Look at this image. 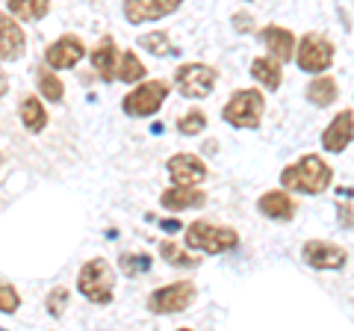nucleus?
Instances as JSON below:
<instances>
[{
  "instance_id": "nucleus-25",
  "label": "nucleus",
  "mask_w": 354,
  "mask_h": 331,
  "mask_svg": "<svg viewBox=\"0 0 354 331\" xmlns=\"http://www.w3.org/2000/svg\"><path fill=\"white\" fill-rule=\"evenodd\" d=\"M148 71H145V65H142V60L136 57L133 51H124L121 53V62H118V77L124 83H139L142 77H145Z\"/></svg>"
},
{
  "instance_id": "nucleus-28",
  "label": "nucleus",
  "mask_w": 354,
  "mask_h": 331,
  "mask_svg": "<svg viewBox=\"0 0 354 331\" xmlns=\"http://www.w3.org/2000/svg\"><path fill=\"white\" fill-rule=\"evenodd\" d=\"M151 269V258L148 255H121V272L127 278H136V275Z\"/></svg>"
},
{
  "instance_id": "nucleus-9",
  "label": "nucleus",
  "mask_w": 354,
  "mask_h": 331,
  "mask_svg": "<svg viewBox=\"0 0 354 331\" xmlns=\"http://www.w3.org/2000/svg\"><path fill=\"white\" fill-rule=\"evenodd\" d=\"M301 258L307 267H313V269H342L348 260L346 249L337 246V242H328V240H307L301 249Z\"/></svg>"
},
{
  "instance_id": "nucleus-22",
  "label": "nucleus",
  "mask_w": 354,
  "mask_h": 331,
  "mask_svg": "<svg viewBox=\"0 0 354 331\" xmlns=\"http://www.w3.org/2000/svg\"><path fill=\"white\" fill-rule=\"evenodd\" d=\"M6 12L21 21H41L50 12V0H9Z\"/></svg>"
},
{
  "instance_id": "nucleus-7",
  "label": "nucleus",
  "mask_w": 354,
  "mask_h": 331,
  "mask_svg": "<svg viewBox=\"0 0 354 331\" xmlns=\"http://www.w3.org/2000/svg\"><path fill=\"white\" fill-rule=\"evenodd\" d=\"M169 98V83L165 80H145L136 89H130V95L121 101V109L127 116H153L160 113V107Z\"/></svg>"
},
{
  "instance_id": "nucleus-18",
  "label": "nucleus",
  "mask_w": 354,
  "mask_h": 331,
  "mask_svg": "<svg viewBox=\"0 0 354 331\" xmlns=\"http://www.w3.org/2000/svg\"><path fill=\"white\" fill-rule=\"evenodd\" d=\"M18 118H21V125H24V130H30V134H41L44 125H48V113H44V107H41V101L36 95L21 98Z\"/></svg>"
},
{
  "instance_id": "nucleus-6",
  "label": "nucleus",
  "mask_w": 354,
  "mask_h": 331,
  "mask_svg": "<svg viewBox=\"0 0 354 331\" xmlns=\"http://www.w3.org/2000/svg\"><path fill=\"white\" fill-rule=\"evenodd\" d=\"M295 62L301 71L322 77V71H328L330 65H334V45H330L325 36H319V33H307V36H301V42H298Z\"/></svg>"
},
{
  "instance_id": "nucleus-31",
  "label": "nucleus",
  "mask_w": 354,
  "mask_h": 331,
  "mask_svg": "<svg viewBox=\"0 0 354 331\" xmlns=\"http://www.w3.org/2000/svg\"><path fill=\"white\" fill-rule=\"evenodd\" d=\"M162 228L165 231H177V228H180V222H171V219H169V222H162Z\"/></svg>"
},
{
  "instance_id": "nucleus-8",
  "label": "nucleus",
  "mask_w": 354,
  "mask_h": 331,
  "mask_svg": "<svg viewBox=\"0 0 354 331\" xmlns=\"http://www.w3.org/2000/svg\"><path fill=\"white\" fill-rule=\"evenodd\" d=\"M195 296H198V287L192 281L165 284L148 296V307L153 314H180L195 302Z\"/></svg>"
},
{
  "instance_id": "nucleus-13",
  "label": "nucleus",
  "mask_w": 354,
  "mask_h": 331,
  "mask_svg": "<svg viewBox=\"0 0 354 331\" xmlns=\"http://www.w3.org/2000/svg\"><path fill=\"white\" fill-rule=\"evenodd\" d=\"M180 9V0H127L124 18L130 24H148V21H160Z\"/></svg>"
},
{
  "instance_id": "nucleus-16",
  "label": "nucleus",
  "mask_w": 354,
  "mask_h": 331,
  "mask_svg": "<svg viewBox=\"0 0 354 331\" xmlns=\"http://www.w3.org/2000/svg\"><path fill=\"white\" fill-rule=\"evenodd\" d=\"M160 204L171 213H180V211H195V207H204L207 204V195L198 190V186H169L162 195H160Z\"/></svg>"
},
{
  "instance_id": "nucleus-32",
  "label": "nucleus",
  "mask_w": 354,
  "mask_h": 331,
  "mask_svg": "<svg viewBox=\"0 0 354 331\" xmlns=\"http://www.w3.org/2000/svg\"><path fill=\"white\" fill-rule=\"evenodd\" d=\"M177 331H192V328H177Z\"/></svg>"
},
{
  "instance_id": "nucleus-15",
  "label": "nucleus",
  "mask_w": 354,
  "mask_h": 331,
  "mask_svg": "<svg viewBox=\"0 0 354 331\" xmlns=\"http://www.w3.org/2000/svg\"><path fill=\"white\" fill-rule=\"evenodd\" d=\"M260 39L266 42V48H269V57L278 60L281 65L283 62H292L295 60V36L286 27H278V24H269L260 30Z\"/></svg>"
},
{
  "instance_id": "nucleus-12",
  "label": "nucleus",
  "mask_w": 354,
  "mask_h": 331,
  "mask_svg": "<svg viewBox=\"0 0 354 331\" xmlns=\"http://www.w3.org/2000/svg\"><path fill=\"white\" fill-rule=\"evenodd\" d=\"M351 142H354V109H342L322 130V148L328 154H339V151H346Z\"/></svg>"
},
{
  "instance_id": "nucleus-17",
  "label": "nucleus",
  "mask_w": 354,
  "mask_h": 331,
  "mask_svg": "<svg viewBox=\"0 0 354 331\" xmlns=\"http://www.w3.org/2000/svg\"><path fill=\"white\" fill-rule=\"evenodd\" d=\"M257 211H260L266 219H278V222H286V219L295 216V202H292L290 193H283V190H269V193L260 195Z\"/></svg>"
},
{
  "instance_id": "nucleus-4",
  "label": "nucleus",
  "mask_w": 354,
  "mask_h": 331,
  "mask_svg": "<svg viewBox=\"0 0 354 331\" xmlns=\"http://www.w3.org/2000/svg\"><path fill=\"white\" fill-rule=\"evenodd\" d=\"M266 113V98L260 89H236L230 95V101L221 109V118L227 121L230 127H260Z\"/></svg>"
},
{
  "instance_id": "nucleus-29",
  "label": "nucleus",
  "mask_w": 354,
  "mask_h": 331,
  "mask_svg": "<svg viewBox=\"0 0 354 331\" xmlns=\"http://www.w3.org/2000/svg\"><path fill=\"white\" fill-rule=\"evenodd\" d=\"M65 305H68V290L65 287H53L48 293V299H44V307H48L50 316H59L65 311Z\"/></svg>"
},
{
  "instance_id": "nucleus-26",
  "label": "nucleus",
  "mask_w": 354,
  "mask_h": 331,
  "mask_svg": "<svg viewBox=\"0 0 354 331\" xmlns=\"http://www.w3.org/2000/svg\"><path fill=\"white\" fill-rule=\"evenodd\" d=\"M139 45L145 48V51H151V53H157V57H169V53L174 51V48H171V42H169V36H165L162 30L139 36Z\"/></svg>"
},
{
  "instance_id": "nucleus-21",
  "label": "nucleus",
  "mask_w": 354,
  "mask_h": 331,
  "mask_svg": "<svg viewBox=\"0 0 354 331\" xmlns=\"http://www.w3.org/2000/svg\"><path fill=\"white\" fill-rule=\"evenodd\" d=\"M307 101L316 104V107H330L337 101V80L330 74H322V77H313L307 83Z\"/></svg>"
},
{
  "instance_id": "nucleus-20",
  "label": "nucleus",
  "mask_w": 354,
  "mask_h": 331,
  "mask_svg": "<svg viewBox=\"0 0 354 331\" xmlns=\"http://www.w3.org/2000/svg\"><path fill=\"white\" fill-rule=\"evenodd\" d=\"M251 74H254V80H257L263 89H278L281 80H283V71H281V62L278 60H272V57H257L251 62Z\"/></svg>"
},
{
  "instance_id": "nucleus-23",
  "label": "nucleus",
  "mask_w": 354,
  "mask_h": 331,
  "mask_svg": "<svg viewBox=\"0 0 354 331\" xmlns=\"http://www.w3.org/2000/svg\"><path fill=\"white\" fill-rule=\"evenodd\" d=\"M36 86H39V95L41 98H48V101H62V95H65V86L59 80V74H53V69H48V65H39L36 71Z\"/></svg>"
},
{
  "instance_id": "nucleus-1",
  "label": "nucleus",
  "mask_w": 354,
  "mask_h": 331,
  "mask_svg": "<svg viewBox=\"0 0 354 331\" xmlns=\"http://www.w3.org/2000/svg\"><path fill=\"white\" fill-rule=\"evenodd\" d=\"M330 178H334V169L319 157V154H304L301 160L290 163L281 172V184L283 190L292 193H304V195H319L330 186Z\"/></svg>"
},
{
  "instance_id": "nucleus-10",
  "label": "nucleus",
  "mask_w": 354,
  "mask_h": 331,
  "mask_svg": "<svg viewBox=\"0 0 354 331\" xmlns=\"http://www.w3.org/2000/svg\"><path fill=\"white\" fill-rule=\"evenodd\" d=\"M83 42L74 36V33H65V36H59L57 42H50L48 51H44V62H48V69L53 71H62V69H74L77 62L83 60Z\"/></svg>"
},
{
  "instance_id": "nucleus-24",
  "label": "nucleus",
  "mask_w": 354,
  "mask_h": 331,
  "mask_svg": "<svg viewBox=\"0 0 354 331\" xmlns=\"http://www.w3.org/2000/svg\"><path fill=\"white\" fill-rule=\"evenodd\" d=\"M160 258L169 263V267H183V269L198 267V258H192L189 251L180 249L174 240H162V242H160Z\"/></svg>"
},
{
  "instance_id": "nucleus-14",
  "label": "nucleus",
  "mask_w": 354,
  "mask_h": 331,
  "mask_svg": "<svg viewBox=\"0 0 354 331\" xmlns=\"http://www.w3.org/2000/svg\"><path fill=\"white\" fill-rule=\"evenodd\" d=\"M24 48H27L24 30L18 27L12 15L3 12L0 15V57H3V62H15L24 57Z\"/></svg>"
},
{
  "instance_id": "nucleus-2",
  "label": "nucleus",
  "mask_w": 354,
  "mask_h": 331,
  "mask_svg": "<svg viewBox=\"0 0 354 331\" xmlns=\"http://www.w3.org/2000/svg\"><path fill=\"white\" fill-rule=\"evenodd\" d=\"M113 287H115V269L104 258H92L83 263L77 272V290L92 305H109L113 302Z\"/></svg>"
},
{
  "instance_id": "nucleus-30",
  "label": "nucleus",
  "mask_w": 354,
  "mask_h": 331,
  "mask_svg": "<svg viewBox=\"0 0 354 331\" xmlns=\"http://www.w3.org/2000/svg\"><path fill=\"white\" fill-rule=\"evenodd\" d=\"M18 305H21L18 290L9 281H3V284H0V311H3V314H15Z\"/></svg>"
},
{
  "instance_id": "nucleus-19",
  "label": "nucleus",
  "mask_w": 354,
  "mask_h": 331,
  "mask_svg": "<svg viewBox=\"0 0 354 331\" xmlns=\"http://www.w3.org/2000/svg\"><path fill=\"white\" fill-rule=\"evenodd\" d=\"M88 60H92L95 71L101 74L104 80H113V77L118 74V69H115V42L109 39V36L97 42V48L88 53Z\"/></svg>"
},
{
  "instance_id": "nucleus-5",
  "label": "nucleus",
  "mask_w": 354,
  "mask_h": 331,
  "mask_svg": "<svg viewBox=\"0 0 354 331\" xmlns=\"http://www.w3.org/2000/svg\"><path fill=\"white\" fill-rule=\"evenodd\" d=\"M216 80L218 74L213 65H204V62H183L180 69L174 71V83H177V92L189 101H198V98H207L209 92L216 89Z\"/></svg>"
},
{
  "instance_id": "nucleus-3",
  "label": "nucleus",
  "mask_w": 354,
  "mask_h": 331,
  "mask_svg": "<svg viewBox=\"0 0 354 331\" xmlns=\"http://www.w3.org/2000/svg\"><path fill=\"white\" fill-rule=\"evenodd\" d=\"M186 246L195 251H204V255H221V251H230L239 246V234L234 228L225 225H209L204 219H198L186 228Z\"/></svg>"
},
{
  "instance_id": "nucleus-11",
  "label": "nucleus",
  "mask_w": 354,
  "mask_h": 331,
  "mask_svg": "<svg viewBox=\"0 0 354 331\" xmlns=\"http://www.w3.org/2000/svg\"><path fill=\"white\" fill-rule=\"evenodd\" d=\"M165 172H169L174 186H198L207 178V163L195 154H174L165 163Z\"/></svg>"
},
{
  "instance_id": "nucleus-27",
  "label": "nucleus",
  "mask_w": 354,
  "mask_h": 331,
  "mask_svg": "<svg viewBox=\"0 0 354 331\" xmlns=\"http://www.w3.org/2000/svg\"><path fill=\"white\" fill-rule=\"evenodd\" d=\"M204 127H207V116L201 109H189L183 118H177V130H180L183 136H198Z\"/></svg>"
}]
</instances>
